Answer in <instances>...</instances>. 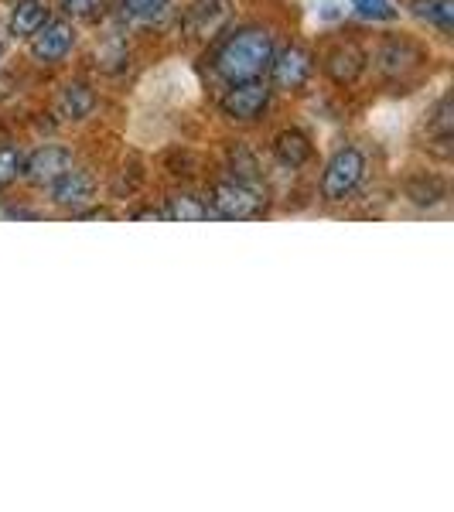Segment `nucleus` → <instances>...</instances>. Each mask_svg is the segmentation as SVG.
Here are the masks:
<instances>
[{"instance_id": "1", "label": "nucleus", "mask_w": 454, "mask_h": 512, "mask_svg": "<svg viewBox=\"0 0 454 512\" xmlns=\"http://www.w3.org/2000/svg\"><path fill=\"white\" fill-rule=\"evenodd\" d=\"M274 62V38L263 28H243L216 52V72L229 86L236 82H257L267 76Z\"/></svg>"}, {"instance_id": "2", "label": "nucleus", "mask_w": 454, "mask_h": 512, "mask_svg": "<svg viewBox=\"0 0 454 512\" xmlns=\"http://www.w3.org/2000/svg\"><path fill=\"white\" fill-rule=\"evenodd\" d=\"M209 209L212 216L219 219H260L267 212V195H263L260 185H250V181H239V178H229V181H219L212 188V198H209Z\"/></svg>"}, {"instance_id": "3", "label": "nucleus", "mask_w": 454, "mask_h": 512, "mask_svg": "<svg viewBox=\"0 0 454 512\" xmlns=\"http://www.w3.org/2000/svg\"><path fill=\"white\" fill-rule=\"evenodd\" d=\"M366 178V158H362L359 147H342L335 151L325 164V175H321V198L325 202H345Z\"/></svg>"}, {"instance_id": "4", "label": "nucleus", "mask_w": 454, "mask_h": 512, "mask_svg": "<svg viewBox=\"0 0 454 512\" xmlns=\"http://www.w3.org/2000/svg\"><path fill=\"white\" fill-rule=\"evenodd\" d=\"M28 41H31V59L41 65H59L65 55L76 48V28H72V21H65V18H59V21L48 18Z\"/></svg>"}, {"instance_id": "5", "label": "nucleus", "mask_w": 454, "mask_h": 512, "mask_svg": "<svg viewBox=\"0 0 454 512\" xmlns=\"http://www.w3.org/2000/svg\"><path fill=\"white\" fill-rule=\"evenodd\" d=\"M270 106V89L263 82H236L229 86V93L219 99V110L222 117L236 120V123H250L257 120L263 110Z\"/></svg>"}, {"instance_id": "6", "label": "nucleus", "mask_w": 454, "mask_h": 512, "mask_svg": "<svg viewBox=\"0 0 454 512\" xmlns=\"http://www.w3.org/2000/svg\"><path fill=\"white\" fill-rule=\"evenodd\" d=\"M48 195H52V202L59 205V209H69L72 216H76V212L96 202V178L89 175V171L69 168L65 175H59L48 185Z\"/></svg>"}, {"instance_id": "7", "label": "nucleus", "mask_w": 454, "mask_h": 512, "mask_svg": "<svg viewBox=\"0 0 454 512\" xmlns=\"http://www.w3.org/2000/svg\"><path fill=\"white\" fill-rule=\"evenodd\" d=\"M270 79H274L277 89H287V93H294V89H301L304 82L311 79V72H315V59H311L308 48L301 45H291L284 48V52H274V62H270Z\"/></svg>"}, {"instance_id": "8", "label": "nucleus", "mask_w": 454, "mask_h": 512, "mask_svg": "<svg viewBox=\"0 0 454 512\" xmlns=\"http://www.w3.org/2000/svg\"><path fill=\"white\" fill-rule=\"evenodd\" d=\"M72 168V151L62 144H45L38 147L31 158L21 161V175L31 181V185H52L55 178L65 175Z\"/></svg>"}, {"instance_id": "9", "label": "nucleus", "mask_w": 454, "mask_h": 512, "mask_svg": "<svg viewBox=\"0 0 454 512\" xmlns=\"http://www.w3.org/2000/svg\"><path fill=\"white\" fill-rule=\"evenodd\" d=\"M325 72L338 86H352V82H359V76L366 72V52H362L359 45H352V41L335 45L332 52L325 55Z\"/></svg>"}, {"instance_id": "10", "label": "nucleus", "mask_w": 454, "mask_h": 512, "mask_svg": "<svg viewBox=\"0 0 454 512\" xmlns=\"http://www.w3.org/2000/svg\"><path fill=\"white\" fill-rule=\"evenodd\" d=\"M311 154H315V147H311L308 134H301L297 127L291 130H280L274 137V158L284 164V168H304V164L311 161Z\"/></svg>"}, {"instance_id": "11", "label": "nucleus", "mask_w": 454, "mask_h": 512, "mask_svg": "<svg viewBox=\"0 0 454 512\" xmlns=\"http://www.w3.org/2000/svg\"><path fill=\"white\" fill-rule=\"evenodd\" d=\"M48 18L52 14H48L45 0H18L11 11V21H7V31H11V38H31Z\"/></svg>"}, {"instance_id": "12", "label": "nucleus", "mask_w": 454, "mask_h": 512, "mask_svg": "<svg viewBox=\"0 0 454 512\" xmlns=\"http://www.w3.org/2000/svg\"><path fill=\"white\" fill-rule=\"evenodd\" d=\"M55 110H59L62 120H86L96 110V93L89 86H82V82H69L59 93Z\"/></svg>"}, {"instance_id": "13", "label": "nucleus", "mask_w": 454, "mask_h": 512, "mask_svg": "<svg viewBox=\"0 0 454 512\" xmlns=\"http://www.w3.org/2000/svg\"><path fill=\"white\" fill-rule=\"evenodd\" d=\"M212 216V209L202 202L198 195L178 192L168 198V209H164V219H175V222H205Z\"/></svg>"}, {"instance_id": "14", "label": "nucleus", "mask_w": 454, "mask_h": 512, "mask_svg": "<svg viewBox=\"0 0 454 512\" xmlns=\"http://www.w3.org/2000/svg\"><path fill=\"white\" fill-rule=\"evenodd\" d=\"M123 18L137 24H154L171 11V0H123L120 4Z\"/></svg>"}, {"instance_id": "15", "label": "nucleus", "mask_w": 454, "mask_h": 512, "mask_svg": "<svg viewBox=\"0 0 454 512\" xmlns=\"http://www.w3.org/2000/svg\"><path fill=\"white\" fill-rule=\"evenodd\" d=\"M414 14L441 31L454 28V0H414Z\"/></svg>"}, {"instance_id": "16", "label": "nucleus", "mask_w": 454, "mask_h": 512, "mask_svg": "<svg viewBox=\"0 0 454 512\" xmlns=\"http://www.w3.org/2000/svg\"><path fill=\"white\" fill-rule=\"evenodd\" d=\"M407 195L414 198L417 205H437V202H444V181H437V178H417V181H410V188H407Z\"/></svg>"}, {"instance_id": "17", "label": "nucleus", "mask_w": 454, "mask_h": 512, "mask_svg": "<svg viewBox=\"0 0 454 512\" xmlns=\"http://www.w3.org/2000/svg\"><path fill=\"white\" fill-rule=\"evenodd\" d=\"M352 11L366 21H396L393 0H352Z\"/></svg>"}, {"instance_id": "18", "label": "nucleus", "mask_w": 454, "mask_h": 512, "mask_svg": "<svg viewBox=\"0 0 454 512\" xmlns=\"http://www.w3.org/2000/svg\"><path fill=\"white\" fill-rule=\"evenodd\" d=\"M21 161L24 158L18 147H0V192L21 178Z\"/></svg>"}, {"instance_id": "19", "label": "nucleus", "mask_w": 454, "mask_h": 512, "mask_svg": "<svg viewBox=\"0 0 454 512\" xmlns=\"http://www.w3.org/2000/svg\"><path fill=\"white\" fill-rule=\"evenodd\" d=\"M431 130H434L437 137H441V144H448V140H451V130H454V117H451V96H444L441 103H437L434 120H431Z\"/></svg>"}, {"instance_id": "20", "label": "nucleus", "mask_w": 454, "mask_h": 512, "mask_svg": "<svg viewBox=\"0 0 454 512\" xmlns=\"http://www.w3.org/2000/svg\"><path fill=\"white\" fill-rule=\"evenodd\" d=\"M110 0H62V11L69 18H96Z\"/></svg>"}, {"instance_id": "21", "label": "nucleus", "mask_w": 454, "mask_h": 512, "mask_svg": "<svg viewBox=\"0 0 454 512\" xmlns=\"http://www.w3.org/2000/svg\"><path fill=\"white\" fill-rule=\"evenodd\" d=\"M0 55H4V48H0Z\"/></svg>"}]
</instances>
